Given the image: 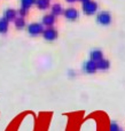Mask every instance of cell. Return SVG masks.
<instances>
[{
	"label": "cell",
	"instance_id": "9a60e30c",
	"mask_svg": "<svg viewBox=\"0 0 125 131\" xmlns=\"http://www.w3.org/2000/svg\"><path fill=\"white\" fill-rule=\"evenodd\" d=\"M36 1L37 0H21V7L29 10L33 5H36Z\"/></svg>",
	"mask_w": 125,
	"mask_h": 131
},
{
	"label": "cell",
	"instance_id": "7c38bea8",
	"mask_svg": "<svg viewBox=\"0 0 125 131\" xmlns=\"http://www.w3.org/2000/svg\"><path fill=\"white\" fill-rule=\"evenodd\" d=\"M36 6L40 10H46V9H48L51 7V4H49V0H37Z\"/></svg>",
	"mask_w": 125,
	"mask_h": 131
},
{
	"label": "cell",
	"instance_id": "ba28073f",
	"mask_svg": "<svg viewBox=\"0 0 125 131\" xmlns=\"http://www.w3.org/2000/svg\"><path fill=\"white\" fill-rule=\"evenodd\" d=\"M54 23H55V16L52 15V14H46L41 18V24L46 28H53Z\"/></svg>",
	"mask_w": 125,
	"mask_h": 131
},
{
	"label": "cell",
	"instance_id": "d6986e66",
	"mask_svg": "<svg viewBox=\"0 0 125 131\" xmlns=\"http://www.w3.org/2000/svg\"><path fill=\"white\" fill-rule=\"evenodd\" d=\"M78 1H80V2H82V4H85V2L90 1V0H78Z\"/></svg>",
	"mask_w": 125,
	"mask_h": 131
},
{
	"label": "cell",
	"instance_id": "277c9868",
	"mask_svg": "<svg viewBox=\"0 0 125 131\" xmlns=\"http://www.w3.org/2000/svg\"><path fill=\"white\" fill-rule=\"evenodd\" d=\"M43 37L45 40L53 41L57 38V31L54 29V28H46L43 32Z\"/></svg>",
	"mask_w": 125,
	"mask_h": 131
},
{
	"label": "cell",
	"instance_id": "ffe728a7",
	"mask_svg": "<svg viewBox=\"0 0 125 131\" xmlns=\"http://www.w3.org/2000/svg\"><path fill=\"white\" fill-rule=\"evenodd\" d=\"M121 131H123V130H121Z\"/></svg>",
	"mask_w": 125,
	"mask_h": 131
},
{
	"label": "cell",
	"instance_id": "7a4b0ae2",
	"mask_svg": "<svg viewBox=\"0 0 125 131\" xmlns=\"http://www.w3.org/2000/svg\"><path fill=\"white\" fill-rule=\"evenodd\" d=\"M82 9H83V12H84L85 15H89V16L94 15V14L96 13V10H98V4H96L95 1L90 0V1L83 4Z\"/></svg>",
	"mask_w": 125,
	"mask_h": 131
},
{
	"label": "cell",
	"instance_id": "52a82bcc",
	"mask_svg": "<svg viewBox=\"0 0 125 131\" xmlns=\"http://www.w3.org/2000/svg\"><path fill=\"white\" fill-rule=\"evenodd\" d=\"M83 70H84L86 74H94V72L98 70V66H96V62L92 61V60H89L86 61L83 66Z\"/></svg>",
	"mask_w": 125,
	"mask_h": 131
},
{
	"label": "cell",
	"instance_id": "3957f363",
	"mask_svg": "<svg viewBox=\"0 0 125 131\" xmlns=\"http://www.w3.org/2000/svg\"><path fill=\"white\" fill-rule=\"evenodd\" d=\"M96 22L99 23L100 25H109L111 23V15H110L109 12H106V10H102L96 15Z\"/></svg>",
	"mask_w": 125,
	"mask_h": 131
},
{
	"label": "cell",
	"instance_id": "6da1fadb",
	"mask_svg": "<svg viewBox=\"0 0 125 131\" xmlns=\"http://www.w3.org/2000/svg\"><path fill=\"white\" fill-rule=\"evenodd\" d=\"M44 30H45V28H44V25L41 23L34 22V23H30L28 25V34L32 37H37L39 35H43Z\"/></svg>",
	"mask_w": 125,
	"mask_h": 131
},
{
	"label": "cell",
	"instance_id": "5bb4252c",
	"mask_svg": "<svg viewBox=\"0 0 125 131\" xmlns=\"http://www.w3.org/2000/svg\"><path fill=\"white\" fill-rule=\"evenodd\" d=\"M14 24H15V28L17 30H22L25 28V25H27V23H25V20L23 17H20L18 16L17 18H16L15 21H14Z\"/></svg>",
	"mask_w": 125,
	"mask_h": 131
},
{
	"label": "cell",
	"instance_id": "ac0fdd59",
	"mask_svg": "<svg viewBox=\"0 0 125 131\" xmlns=\"http://www.w3.org/2000/svg\"><path fill=\"white\" fill-rule=\"evenodd\" d=\"M67 2H69V4H73V2H76L77 0H66Z\"/></svg>",
	"mask_w": 125,
	"mask_h": 131
},
{
	"label": "cell",
	"instance_id": "8992f818",
	"mask_svg": "<svg viewBox=\"0 0 125 131\" xmlns=\"http://www.w3.org/2000/svg\"><path fill=\"white\" fill-rule=\"evenodd\" d=\"M4 18H6L8 22H11V21H15L16 18L18 17V14H17V10H15V9L13 8H7L5 9L4 12V16H2Z\"/></svg>",
	"mask_w": 125,
	"mask_h": 131
},
{
	"label": "cell",
	"instance_id": "9c48e42d",
	"mask_svg": "<svg viewBox=\"0 0 125 131\" xmlns=\"http://www.w3.org/2000/svg\"><path fill=\"white\" fill-rule=\"evenodd\" d=\"M90 58H91L90 60H92V61L98 63L99 61H101V60L103 59V53H102V51L98 50V48H96V50H92L91 53H90Z\"/></svg>",
	"mask_w": 125,
	"mask_h": 131
},
{
	"label": "cell",
	"instance_id": "8fae6325",
	"mask_svg": "<svg viewBox=\"0 0 125 131\" xmlns=\"http://www.w3.org/2000/svg\"><path fill=\"white\" fill-rule=\"evenodd\" d=\"M9 29V22L4 17H0V35H6Z\"/></svg>",
	"mask_w": 125,
	"mask_h": 131
},
{
	"label": "cell",
	"instance_id": "5b68a950",
	"mask_svg": "<svg viewBox=\"0 0 125 131\" xmlns=\"http://www.w3.org/2000/svg\"><path fill=\"white\" fill-rule=\"evenodd\" d=\"M63 15H64V17L69 21H76L78 17H79V13H78V10L76 8H72V7L67 8L66 10H64Z\"/></svg>",
	"mask_w": 125,
	"mask_h": 131
},
{
	"label": "cell",
	"instance_id": "e0dca14e",
	"mask_svg": "<svg viewBox=\"0 0 125 131\" xmlns=\"http://www.w3.org/2000/svg\"><path fill=\"white\" fill-rule=\"evenodd\" d=\"M109 131H121V130H119V127L116 122H111L109 127Z\"/></svg>",
	"mask_w": 125,
	"mask_h": 131
},
{
	"label": "cell",
	"instance_id": "30bf717a",
	"mask_svg": "<svg viewBox=\"0 0 125 131\" xmlns=\"http://www.w3.org/2000/svg\"><path fill=\"white\" fill-rule=\"evenodd\" d=\"M63 13H64L63 7H62L60 4H54V5H52V6H51V14H52V15H54L55 17H56V16L62 15Z\"/></svg>",
	"mask_w": 125,
	"mask_h": 131
},
{
	"label": "cell",
	"instance_id": "2e32d148",
	"mask_svg": "<svg viewBox=\"0 0 125 131\" xmlns=\"http://www.w3.org/2000/svg\"><path fill=\"white\" fill-rule=\"evenodd\" d=\"M28 13H29V10H28V9H25V8H23V7H20V9L17 10L18 16H20V17H23V18L28 15Z\"/></svg>",
	"mask_w": 125,
	"mask_h": 131
},
{
	"label": "cell",
	"instance_id": "4fadbf2b",
	"mask_svg": "<svg viewBox=\"0 0 125 131\" xmlns=\"http://www.w3.org/2000/svg\"><path fill=\"white\" fill-rule=\"evenodd\" d=\"M96 66H98V70L106 71V70H108L110 68V62L108 61V60H106V59H102L101 61H99L98 63H96Z\"/></svg>",
	"mask_w": 125,
	"mask_h": 131
}]
</instances>
